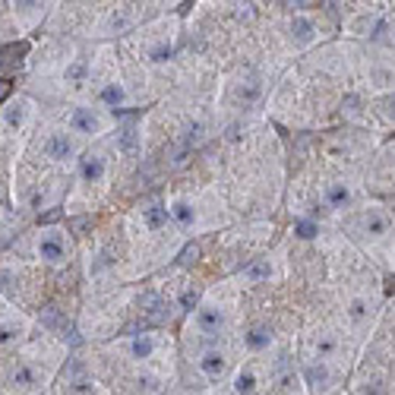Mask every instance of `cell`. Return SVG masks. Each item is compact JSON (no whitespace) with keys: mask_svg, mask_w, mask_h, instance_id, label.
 <instances>
[{"mask_svg":"<svg viewBox=\"0 0 395 395\" xmlns=\"http://www.w3.org/2000/svg\"><path fill=\"white\" fill-rule=\"evenodd\" d=\"M351 231L354 234H361V238H367L373 244V240H383L389 238V231H392V218H389V212L383 206H377V203H370V206H364L361 212L351 215Z\"/></svg>","mask_w":395,"mask_h":395,"instance_id":"1","label":"cell"},{"mask_svg":"<svg viewBox=\"0 0 395 395\" xmlns=\"http://www.w3.org/2000/svg\"><path fill=\"white\" fill-rule=\"evenodd\" d=\"M107 127V117L101 114V107L92 105H76L70 114H66V130L76 133V136H99Z\"/></svg>","mask_w":395,"mask_h":395,"instance_id":"2","label":"cell"},{"mask_svg":"<svg viewBox=\"0 0 395 395\" xmlns=\"http://www.w3.org/2000/svg\"><path fill=\"white\" fill-rule=\"evenodd\" d=\"M320 196H322V206L332 209V212H351V206L357 203V187L342 181V177H335V181L322 183Z\"/></svg>","mask_w":395,"mask_h":395,"instance_id":"3","label":"cell"},{"mask_svg":"<svg viewBox=\"0 0 395 395\" xmlns=\"http://www.w3.org/2000/svg\"><path fill=\"white\" fill-rule=\"evenodd\" d=\"M196 329L203 332L209 342H215V338L228 329V310L218 304H203L196 310Z\"/></svg>","mask_w":395,"mask_h":395,"instance_id":"4","label":"cell"},{"mask_svg":"<svg viewBox=\"0 0 395 395\" xmlns=\"http://www.w3.org/2000/svg\"><path fill=\"white\" fill-rule=\"evenodd\" d=\"M38 256H42L48 266H60L66 259V240H64V231L58 228H48L38 234Z\"/></svg>","mask_w":395,"mask_h":395,"instance_id":"5","label":"cell"},{"mask_svg":"<svg viewBox=\"0 0 395 395\" xmlns=\"http://www.w3.org/2000/svg\"><path fill=\"white\" fill-rule=\"evenodd\" d=\"M76 152H79V146H76L73 133H66V130L51 133L48 140H44V155H48L51 162H70Z\"/></svg>","mask_w":395,"mask_h":395,"instance_id":"6","label":"cell"},{"mask_svg":"<svg viewBox=\"0 0 395 395\" xmlns=\"http://www.w3.org/2000/svg\"><path fill=\"white\" fill-rule=\"evenodd\" d=\"M76 168H79V181L83 183H99L107 171V158L101 149H89V152L79 155V165Z\"/></svg>","mask_w":395,"mask_h":395,"instance_id":"7","label":"cell"},{"mask_svg":"<svg viewBox=\"0 0 395 395\" xmlns=\"http://www.w3.org/2000/svg\"><path fill=\"white\" fill-rule=\"evenodd\" d=\"M64 386L70 389V395H95V383H92V377L86 373L83 361H70V364H66Z\"/></svg>","mask_w":395,"mask_h":395,"instance_id":"8","label":"cell"},{"mask_svg":"<svg viewBox=\"0 0 395 395\" xmlns=\"http://www.w3.org/2000/svg\"><path fill=\"white\" fill-rule=\"evenodd\" d=\"M345 313H348V322H351V329L364 332L367 326H370V320H373V301H370V294H354L351 301H348Z\"/></svg>","mask_w":395,"mask_h":395,"instance_id":"9","label":"cell"},{"mask_svg":"<svg viewBox=\"0 0 395 395\" xmlns=\"http://www.w3.org/2000/svg\"><path fill=\"white\" fill-rule=\"evenodd\" d=\"M367 79H370V89L392 92L395 89V64L386 58H370V73H367Z\"/></svg>","mask_w":395,"mask_h":395,"instance_id":"10","label":"cell"},{"mask_svg":"<svg viewBox=\"0 0 395 395\" xmlns=\"http://www.w3.org/2000/svg\"><path fill=\"white\" fill-rule=\"evenodd\" d=\"M99 107H107V111H117V107H127V101H130V95H127L124 83L120 79H107V83H101L99 89Z\"/></svg>","mask_w":395,"mask_h":395,"instance_id":"11","label":"cell"},{"mask_svg":"<svg viewBox=\"0 0 395 395\" xmlns=\"http://www.w3.org/2000/svg\"><path fill=\"white\" fill-rule=\"evenodd\" d=\"M199 370L206 373L209 379H222L225 373H228V357H225V351L206 348V351L199 354Z\"/></svg>","mask_w":395,"mask_h":395,"instance_id":"12","label":"cell"},{"mask_svg":"<svg viewBox=\"0 0 395 395\" xmlns=\"http://www.w3.org/2000/svg\"><path fill=\"white\" fill-rule=\"evenodd\" d=\"M10 386H16V389H35V386H42V373L35 370L32 364H25V361H19V364H13L10 367Z\"/></svg>","mask_w":395,"mask_h":395,"instance_id":"13","label":"cell"},{"mask_svg":"<svg viewBox=\"0 0 395 395\" xmlns=\"http://www.w3.org/2000/svg\"><path fill=\"white\" fill-rule=\"evenodd\" d=\"M168 215H171V212H168V206L162 203V196H152V199L142 203V225H146V228H152V231L165 228Z\"/></svg>","mask_w":395,"mask_h":395,"instance_id":"14","label":"cell"},{"mask_svg":"<svg viewBox=\"0 0 395 395\" xmlns=\"http://www.w3.org/2000/svg\"><path fill=\"white\" fill-rule=\"evenodd\" d=\"M142 313H146L149 322H158V326H165V322H171L174 316V307L165 304L158 294H146L142 297Z\"/></svg>","mask_w":395,"mask_h":395,"instance_id":"15","label":"cell"},{"mask_svg":"<svg viewBox=\"0 0 395 395\" xmlns=\"http://www.w3.org/2000/svg\"><path fill=\"white\" fill-rule=\"evenodd\" d=\"M304 379H307V386L313 389V392H326L329 389V383H332V373H329V364H316V361H310L304 367Z\"/></svg>","mask_w":395,"mask_h":395,"instance_id":"16","label":"cell"},{"mask_svg":"<svg viewBox=\"0 0 395 395\" xmlns=\"http://www.w3.org/2000/svg\"><path fill=\"white\" fill-rule=\"evenodd\" d=\"M272 326H266V322H256V326H250L247 329V335H244V348L247 351H253V354H259V351H266V348L272 345Z\"/></svg>","mask_w":395,"mask_h":395,"instance_id":"17","label":"cell"},{"mask_svg":"<svg viewBox=\"0 0 395 395\" xmlns=\"http://www.w3.org/2000/svg\"><path fill=\"white\" fill-rule=\"evenodd\" d=\"M114 140H117V149H120V152L136 155V149H140V133H136V120H133V117H127L124 124L117 127Z\"/></svg>","mask_w":395,"mask_h":395,"instance_id":"18","label":"cell"},{"mask_svg":"<svg viewBox=\"0 0 395 395\" xmlns=\"http://www.w3.org/2000/svg\"><path fill=\"white\" fill-rule=\"evenodd\" d=\"M291 42L301 44V48L310 44V42H316V23H313L310 16H304V13L294 16V19H291Z\"/></svg>","mask_w":395,"mask_h":395,"instance_id":"19","label":"cell"},{"mask_svg":"<svg viewBox=\"0 0 395 395\" xmlns=\"http://www.w3.org/2000/svg\"><path fill=\"white\" fill-rule=\"evenodd\" d=\"M168 212H171V218L181 225V228H193V225H196V209H193V203H190V199H183V196L171 199Z\"/></svg>","mask_w":395,"mask_h":395,"instance_id":"20","label":"cell"},{"mask_svg":"<svg viewBox=\"0 0 395 395\" xmlns=\"http://www.w3.org/2000/svg\"><path fill=\"white\" fill-rule=\"evenodd\" d=\"M313 351H316V361H332L338 354V338L332 335V332H322V335L313 338Z\"/></svg>","mask_w":395,"mask_h":395,"instance_id":"21","label":"cell"},{"mask_svg":"<svg viewBox=\"0 0 395 395\" xmlns=\"http://www.w3.org/2000/svg\"><path fill=\"white\" fill-rule=\"evenodd\" d=\"M130 25H133V13L127 7H120L105 19V35H120V32H127Z\"/></svg>","mask_w":395,"mask_h":395,"instance_id":"22","label":"cell"},{"mask_svg":"<svg viewBox=\"0 0 395 395\" xmlns=\"http://www.w3.org/2000/svg\"><path fill=\"white\" fill-rule=\"evenodd\" d=\"M155 351V335H149V332H140V335L130 338V354L136 361H149Z\"/></svg>","mask_w":395,"mask_h":395,"instance_id":"23","label":"cell"},{"mask_svg":"<svg viewBox=\"0 0 395 395\" xmlns=\"http://www.w3.org/2000/svg\"><path fill=\"white\" fill-rule=\"evenodd\" d=\"M272 279V263L269 259H256V263H250L247 269H244V281H269Z\"/></svg>","mask_w":395,"mask_h":395,"instance_id":"24","label":"cell"},{"mask_svg":"<svg viewBox=\"0 0 395 395\" xmlns=\"http://www.w3.org/2000/svg\"><path fill=\"white\" fill-rule=\"evenodd\" d=\"M64 79L70 86H83L86 79H89V64H86L83 58L79 60H73V64H66V70H64Z\"/></svg>","mask_w":395,"mask_h":395,"instance_id":"25","label":"cell"},{"mask_svg":"<svg viewBox=\"0 0 395 395\" xmlns=\"http://www.w3.org/2000/svg\"><path fill=\"white\" fill-rule=\"evenodd\" d=\"M38 320H42V326L51 329V332H66V322H64V316H60L58 307H44V310L38 313Z\"/></svg>","mask_w":395,"mask_h":395,"instance_id":"26","label":"cell"},{"mask_svg":"<svg viewBox=\"0 0 395 395\" xmlns=\"http://www.w3.org/2000/svg\"><path fill=\"white\" fill-rule=\"evenodd\" d=\"M234 392H238V395H253L256 392V373H253V367H247V370H240L238 377H234Z\"/></svg>","mask_w":395,"mask_h":395,"instance_id":"27","label":"cell"},{"mask_svg":"<svg viewBox=\"0 0 395 395\" xmlns=\"http://www.w3.org/2000/svg\"><path fill=\"white\" fill-rule=\"evenodd\" d=\"M19 335H23V326H19V322H3V326H0V348L19 342Z\"/></svg>","mask_w":395,"mask_h":395,"instance_id":"28","label":"cell"},{"mask_svg":"<svg viewBox=\"0 0 395 395\" xmlns=\"http://www.w3.org/2000/svg\"><path fill=\"white\" fill-rule=\"evenodd\" d=\"M294 234L297 238H304V240H313L316 234H320V225L313 222V218H301V222L294 225Z\"/></svg>","mask_w":395,"mask_h":395,"instance_id":"29","label":"cell"},{"mask_svg":"<svg viewBox=\"0 0 395 395\" xmlns=\"http://www.w3.org/2000/svg\"><path fill=\"white\" fill-rule=\"evenodd\" d=\"M196 259H199V244H187L183 253H181V263L190 266V263H196Z\"/></svg>","mask_w":395,"mask_h":395,"instance_id":"30","label":"cell"},{"mask_svg":"<svg viewBox=\"0 0 395 395\" xmlns=\"http://www.w3.org/2000/svg\"><path fill=\"white\" fill-rule=\"evenodd\" d=\"M23 114H25V111H23V105L10 107V111H7V124H10V127H19V124H23Z\"/></svg>","mask_w":395,"mask_h":395,"instance_id":"31","label":"cell"},{"mask_svg":"<svg viewBox=\"0 0 395 395\" xmlns=\"http://www.w3.org/2000/svg\"><path fill=\"white\" fill-rule=\"evenodd\" d=\"M89 228H92L89 215H83V218H73V222H70V231H76V234H83V231H89Z\"/></svg>","mask_w":395,"mask_h":395,"instance_id":"32","label":"cell"},{"mask_svg":"<svg viewBox=\"0 0 395 395\" xmlns=\"http://www.w3.org/2000/svg\"><path fill=\"white\" fill-rule=\"evenodd\" d=\"M253 13H256V10H253V3H240V7L234 10V16H238L240 23H244V19H253Z\"/></svg>","mask_w":395,"mask_h":395,"instance_id":"33","label":"cell"},{"mask_svg":"<svg viewBox=\"0 0 395 395\" xmlns=\"http://www.w3.org/2000/svg\"><path fill=\"white\" fill-rule=\"evenodd\" d=\"M181 307H183V310H193V307H196V294H193V291H187V294L181 297Z\"/></svg>","mask_w":395,"mask_h":395,"instance_id":"34","label":"cell"},{"mask_svg":"<svg viewBox=\"0 0 395 395\" xmlns=\"http://www.w3.org/2000/svg\"><path fill=\"white\" fill-rule=\"evenodd\" d=\"M7 95H10V83H7V79H0V101L7 99Z\"/></svg>","mask_w":395,"mask_h":395,"instance_id":"35","label":"cell"}]
</instances>
